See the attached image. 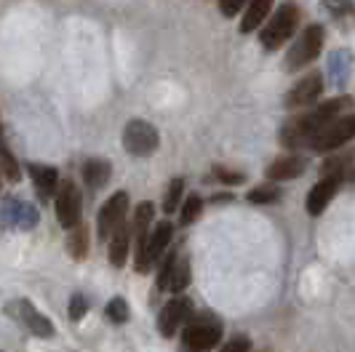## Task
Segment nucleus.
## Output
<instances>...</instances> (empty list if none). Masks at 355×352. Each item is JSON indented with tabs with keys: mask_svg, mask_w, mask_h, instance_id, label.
Segmentation results:
<instances>
[{
	"mask_svg": "<svg viewBox=\"0 0 355 352\" xmlns=\"http://www.w3.org/2000/svg\"><path fill=\"white\" fill-rule=\"evenodd\" d=\"M353 105H355L353 96H337V99L320 102V105L310 107L302 115L291 118V121L281 128L278 139H281L284 147H307V141L313 139L318 131H323L331 121L342 118V112L350 109Z\"/></svg>",
	"mask_w": 355,
	"mask_h": 352,
	"instance_id": "f257e3e1",
	"label": "nucleus"
},
{
	"mask_svg": "<svg viewBox=\"0 0 355 352\" xmlns=\"http://www.w3.org/2000/svg\"><path fill=\"white\" fill-rule=\"evenodd\" d=\"M222 339V323L211 313L193 315L182 331V350L184 352H211Z\"/></svg>",
	"mask_w": 355,
	"mask_h": 352,
	"instance_id": "f03ea898",
	"label": "nucleus"
},
{
	"mask_svg": "<svg viewBox=\"0 0 355 352\" xmlns=\"http://www.w3.org/2000/svg\"><path fill=\"white\" fill-rule=\"evenodd\" d=\"M300 27V8L294 3H284L272 17L267 19V24L259 33V43L267 51H278L288 37L294 35V30Z\"/></svg>",
	"mask_w": 355,
	"mask_h": 352,
	"instance_id": "7ed1b4c3",
	"label": "nucleus"
},
{
	"mask_svg": "<svg viewBox=\"0 0 355 352\" xmlns=\"http://www.w3.org/2000/svg\"><path fill=\"white\" fill-rule=\"evenodd\" d=\"M323 37H326V33H323L320 24L304 27L302 35L291 43V49L286 53V70L297 72V70H302V67H307V64L320 53V49H323Z\"/></svg>",
	"mask_w": 355,
	"mask_h": 352,
	"instance_id": "20e7f679",
	"label": "nucleus"
},
{
	"mask_svg": "<svg viewBox=\"0 0 355 352\" xmlns=\"http://www.w3.org/2000/svg\"><path fill=\"white\" fill-rule=\"evenodd\" d=\"M353 139H355V112L331 121L323 131H318L313 139L307 141V147L313 152H337L339 147H345L347 141Z\"/></svg>",
	"mask_w": 355,
	"mask_h": 352,
	"instance_id": "39448f33",
	"label": "nucleus"
},
{
	"mask_svg": "<svg viewBox=\"0 0 355 352\" xmlns=\"http://www.w3.org/2000/svg\"><path fill=\"white\" fill-rule=\"evenodd\" d=\"M123 147L128 155H137V158H147L153 155L155 150L160 147V134L158 128L147 121H128L123 128Z\"/></svg>",
	"mask_w": 355,
	"mask_h": 352,
	"instance_id": "423d86ee",
	"label": "nucleus"
},
{
	"mask_svg": "<svg viewBox=\"0 0 355 352\" xmlns=\"http://www.w3.org/2000/svg\"><path fill=\"white\" fill-rule=\"evenodd\" d=\"M171 238H174L171 222H160V225H155V227L150 229L147 240H144L142 254L134 259V270H137L139 275H147V272L163 259V254H166V248H168V243H171Z\"/></svg>",
	"mask_w": 355,
	"mask_h": 352,
	"instance_id": "0eeeda50",
	"label": "nucleus"
},
{
	"mask_svg": "<svg viewBox=\"0 0 355 352\" xmlns=\"http://www.w3.org/2000/svg\"><path fill=\"white\" fill-rule=\"evenodd\" d=\"M56 219L64 229H72L80 225V216H83V197L75 182H59V190H56Z\"/></svg>",
	"mask_w": 355,
	"mask_h": 352,
	"instance_id": "6e6552de",
	"label": "nucleus"
},
{
	"mask_svg": "<svg viewBox=\"0 0 355 352\" xmlns=\"http://www.w3.org/2000/svg\"><path fill=\"white\" fill-rule=\"evenodd\" d=\"M8 313L17 317V320L24 326V328H27V331H33V334L40 336V339H51V336L56 334L53 323L43 315V313H37L33 301H27V299L11 301V304H8Z\"/></svg>",
	"mask_w": 355,
	"mask_h": 352,
	"instance_id": "1a4fd4ad",
	"label": "nucleus"
},
{
	"mask_svg": "<svg viewBox=\"0 0 355 352\" xmlns=\"http://www.w3.org/2000/svg\"><path fill=\"white\" fill-rule=\"evenodd\" d=\"M190 317H193V301L187 299V297H174L171 301H166V307L160 310L158 331L166 339H171Z\"/></svg>",
	"mask_w": 355,
	"mask_h": 352,
	"instance_id": "9d476101",
	"label": "nucleus"
},
{
	"mask_svg": "<svg viewBox=\"0 0 355 352\" xmlns=\"http://www.w3.org/2000/svg\"><path fill=\"white\" fill-rule=\"evenodd\" d=\"M125 213H128V195H125L123 190L115 195H110V200H107L105 206H102V211H99V222H96L99 238H102V240H107L115 229L123 225Z\"/></svg>",
	"mask_w": 355,
	"mask_h": 352,
	"instance_id": "9b49d317",
	"label": "nucleus"
},
{
	"mask_svg": "<svg viewBox=\"0 0 355 352\" xmlns=\"http://www.w3.org/2000/svg\"><path fill=\"white\" fill-rule=\"evenodd\" d=\"M320 94H323V78H320V72H310L307 78L294 83V88L284 96V102H286V107H291V109H297V107H310L318 102Z\"/></svg>",
	"mask_w": 355,
	"mask_h": 352,
	"instance_id": "f8f14e48",
	"label": "nucleus"
},
{
	"mask_svg": "<svg viewBox=\"0 0 355 352\" xmlns=\"http://www.w3.org/2000/svg\"><path fill=\"white\" fill-rule=\"evenodd\" d=\"M0 225L14 229H33L37 225V211L17 197H8L3 200V209H0Z\"/></svg>",
	"mask_w": 355,
	"mask_h": 352,
	"instance_id": "ddd939ff",
	"label": "nucleus"
},
{
	"mask_svg": "<svg viewBox=\"0 0 355 352\" xmlns=\"http://www.w3.org/2000/svg\"><path fill=\"white\" fill-rule=\"evenodd\" d=\"M339 184H342L339 176H323L318 184L310 190V195H307V213L310 216H320V213L326 211V206L339 193Z\"/></svg>",
	"mask_w": 355,
	"mask_h": 352,
	"instance_id": "4468645a",
	"label": "nucleus"
},
{
	"mask_svg": "<svg viewBox=\"0 0 355 352\" xmlns=\"http://www.w3.org/2000/svg\"><path fill=\"white\" fill-rule=\"evenodd\" d=\"M307 171V158L304 155H297V152H286L278 160L270 163L267 168V179L272 182H286V179H297Z\"/></svg>",
	"mask_w": 355,
	"mask_h": 352,
	"instance_id": "2eb2a0df",
	"label": "nucleus"
},
{
	"mask_svg": "<svg viewBox=\"0 0 355 352\" xmlns=\"http://www.w3.org/2000/svg\"><path fill=\"white\" fill-rule=\"evenodd\" d=\"M153 213H155V206L153 203H139L137 211H134V222H131V240H134V259L142 254L144 240L150 235V225H153Z\"/></svg>",
	"mask_w": 355,
	"mask_h": 352,
	"instance_id": "dca6fc26",
	"label": "nucleus"
},
{
	"mask_svg": "<svg viewBox=\"0 0 355 352\" xmlns=\"http://www.w3.org/2000/svg\"><path fill=\"white\" fill-rule=\"evenodd\" d=\"M27 168H30V176H33V184H35L37 195L43 200L53 197L56 190H59V171L53 166H40V163H30Z\"/></svg>",
	"mask_w": 355,
	"mask_h": 352,
	"instance_id": "f3484780",
	"label": "nucleus"
},
{
	"mask_svg": "<svg viewBox=\"0 0 355 352\" xmlns=\"http://www.w3.org/2000/svg\"><path fill=\"white\" fill-rule=\"evenodd\" d=\"M107 240H110V264L121 270L128 259V254H131V225L123 222Z\"/></svg>",
	"mask_w": 355,
	"mask_h": 352,
	"instance_id": "a211bd4d",
	"label": "nucleus"
},
{
	"mask_svg": "<svg viewBox=\"0 0 355 352\" xmlns=\"http://www.w3.org/2000/svg\"><path fill=\"white\" fill-rule=\"evenodd\" d=\"M323 11L331 14L339 30H353L355 27V0H320Z\"/></svg>",
	"mask_w": 355,
	"mask_h": 352,
	"instance_id": "6ab92c4d",
	"label": "nucleus"
},
{
	"mask_svg": "<svg viewBox=\"0 0 355 352\" xmlns=\"http://www.w3.org/2000/svg\"><path fill=\"white\" fill-rule=\"evenodd\" d=\"M110 176H112V166L102 158H91L83 163V182H86V187L89 190H102L107 182H110Z\"/></svg>",
	"mask_w": 355,
	"mask_h": 352,
	"instance_id": "aec40b11",
	"label": "nucleus"
},
{
	"mask_svg": "<svg viewBox=\"0 0 355 352\" xmlns=\"http://www.w3.org/2000/svg\"><path fill=\"white\" fill-rule=\"evenodd\" d=\"M272 3L275 0H249V6H246V17L241 19V33L246 35V33H254V30H259L262 24L267 21V14H270V8H272Z\"/></svg>",
	"mask_w": 355,
	"mask_h": 352,
	"instance_id": "412c9836",
	"label": "nucleus"
},
{
	"mask_svg": "<svg viewBox=\"0 0 355 352\" xmlns=\"http://www.w3.org/2000/svg\"><path fill=\"white\" fill-rule=\"evenodd\" d=\"M350 70H353V53L345 51V49H339L329 56V75H331V83L334 86H347V80H350Z\"/></svg>",
	"mask_w": 355,
	"mask_h": 352,
	"instance_id": "4be33fe9",
	"label": "nucleus"
},
{
	"mask_svg": "<svg viewBox=\"0 0 355 352\" xmlns=\"http://www.w3.org/2000/svg\"><path fill=\"white\" fill-rule=\"evenodd\" d=\"M187 285H190V262H187V256L177 254V256H174V264H171V272H168V285H166V291H171V294L179 297Z\"/></svg>",
	"mask_w": 355,
	"mask_h": 352,
	"instance_id": "5701e85b",
	"label": "nucleus"
},
{
	"mask_svg": "<svg viewBox=\"0 0 355 352\" xmlns=\"http://www.w3.org/2000/svg\"><path fill=\"white\" fill-rule=\"evenodd\" d=\"M89 248H91V238H89V227L78 225V227L67 229V251L75 262H83L89 256Z\"/></svg>",
	"mask_w": 355,
	"mask_h": 352,
	"instance_id": "b1692460",
	"label": "nucleus"
},
{
	"mask_svg": "<svg viewBox=\"0 0 355 352\" xmlns=\"http://www.w3.org/2000/svg\"><path fill=\"white\" fill-rule=\"evenodd\" d=\"M0 174L6 176L8 182H19L21 179V168H19V160L14 158L8 141H6V134H3V123H0Z\"/></svg>",
	"mask_w": 355,
	"mask_h": 352,
	"instance_id": "393cba45",
	"label": "nucleus"
},
{
	"mask_svg": "<svg viewBox=\"0 0 355 352\" xmlns=\"http://www.w3.org/2000/svg\"><path fill=\"white\" fill-rule=\"evenodd\" d=\"M246 197H249V203L267 206V203H278V200H281V190H278L275 184H259V187H254Z\"/></svg>",
	"mask_w": 355,
	"mask_h": 352,
	"instance_id": "a878e982",
	"label": "nucleus"
},
{
	"mask_svg": "<svg viewBox=\"0 0 355 352\" xmlns=\"http://www.w3.org/2000/svg\"><path fill=\"white\" fill-rule=\"evenodd\" d=\"M182 193H184V179H171L168 190H166V197H163V211L174 213L179 209V200H182Z\"/></svg>",
	"mask_w": 355,
	"mask_h": 352,
	"instance_id": "bb28decb",
	"label": "nucleus"
},
{
	"mask_svg": "<svg viewBox=\"0 0 355 352\" xmlns=\"http://www.w3.org/2000/svg\"><path fill=\"white\" fill-rule=\"evenodd\" d=\"M203 213V200L198 197V195H190L187 200H184V206H182V213H179V222L187 227V225H193L198 216Z\"/></svg>",
	"mask_w": 355,
	"mask_h": 352,
	"instance_id": "cd10ccee",
	"label": "nucleus"
},
{
	"mask_svg": "<svg viewBox=\"0 0 355 352\" xmlns=\"http://www.w3.org/2000/svg\"><path fill=\"white\" fill-rule=\"evenodd\" d=\"M105 315L110 323H118V326H121V323L128 320L131 313H128V304H125L123 297H115V299H110V304L105 307Z\"/></svg>",
	"mask_w": 355,
	"mask_h": 352,
	"instance_id": "c85d7f7f",
	"label": "nucleus"
},
{
	"mask_svg": "<svg viewBox=\"0 0 355 352\" xmlns=\"http://www.w3.org/2000/svg\"><path fill=\"white\" fill-rule=\"evenodd\" d=\"M211 179H216L219 184H227V187H238V184H243V182H246V176L243 174L230 171V168H222V166H216V168H214Z\"/></svg>",
	"mask_w": 355,
	"mask_h": 352,
	"instance_id": "c756f323",
	"label": "nucleus"
},
{
	"mask_svg": "<svg viewBox=\"0 0 355 352\" xmlns=\"http://www.w3.org/2000/svg\"><path fill=\"white\" fill-rule=\"evenodd\" d=\"M86 313H89V299H86L83 294H75L70 299V317L78 323V320H83Z\"/></svg>",
	"mask_w": 355,
	"mask_h": 352,
	"instance_id": "7c9ffc66",
	"label": "nucleus"
},
{
	"mask_svg": "<svg viewBox=\"0 0 355 352\" xmlns=\"http://www.w3.org/2000/svg\"><path fill=\"white\" fill-rule=\"evenodd\" d=\"M219 352H251V339L249 336H232L230 342H225V347Z\"/></svg>",
	"mask_w": 355,
	"mask_h": 352,
	"instance_id": "2f4dec72",
	"label": "nucleus"
},
{
	"mask_svg": "<svg viewBox=\"0 0 355 352\" xmlns=\"http://www.w3.org/2000/svg\"><path fill=\"white\" fill-rule=\"evenodd\" d=\"M243 6H246V0H219V11L227 19L238 17V14L243 11Z\"/></svg>",
	"mask_w": 355,
	"mask_h": 352,
	"instance_id": "473e14b6",
	"label": "nucleus"
},
{
	"mask_svg": "<svg viewBox=\"0 0 355 352\" xmlns=\"http://www.w3.org/2000/svg\"><path fill=\"white\" fill-rule=\"evenodd\" d=\"M222 200H232V193H225V195H214V203H222Z\"/></svg>",
	"mask_w": 355,
	"mask_h": 352,
	"instance_id": "72a5a7b5",
	"label": "nucleus"
},
{
	"mask_svg": "<svg viewBox=\"0 0 355 352\" xmlns=\"http://www.w3.org/2000/svg\"><path fill=\"white\" fill-rule=\"evenodd\" d=\"M0 184H3V174H0Z\"/></svg>",
	"mask_w": 355,
	"mask_h": 352,
	"instance_id": "f704fd0d",
	"label": "nucleus"
},
{
	"mask_svg": "<svg viewBox=\"0 0 355 352\" xmlns=\"http://www.w3.org/2000/svg\"><path fill=\"white\" fill-rule=\"evenodd\" d=\"M262 352H267V350H262Z\"/></svg>",
	"mask_w": 355,
	"mask_h": 352,
	"instance_id": "c9c22d12",
	"label": "nucleus"
}]
</instances>
